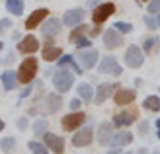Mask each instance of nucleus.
Listing matches in <instances>:
<instances>
[{"label":"nucleus","instance_id":"obj_1","mask_svg":"<svg viewBox=\"0 0 160 154\" xmlns=\"http://www.w3.org/2000/svg\"><path fill=\"white\" fill-rule=\"evenodd\" d=\"M37 74V61L33 59V57H29V59H26L22 64H20V68H18V80L23 84H29L31 80L35 78Z\"/></svg>","mask_w":160,"mask_h":154},{"label":"nucleus","instance_id":"obj_2","mask_svg":"<svg viewBox=\"0 0 160 154\" xmlns=\"http://www.w3.org/2000/svg\"><path fill=\"white\" fill-rule=\"evenodd\" d=\"M72 80H74V76L70 74L67 68H59L57 72H55V76H53V84H55V88H57L59 92L65 94V92L70 90V86H72Z\"/></svg>","mask_w":160,"mask_h":154},{"label":"nucleus","instance_id":"obj_3","mask_svg":"<svg viewBox=\"0 0 160 154\" xmlns=\"http://www.w3.org/2000/svg\"><path fill=\"white\" fill-rule=\"evenodd\" d=\"M113 12H115V4H113V2L100 4V6H96V8H94V12H92V20H94L96 26H102V23L106 22Z\"/></svg>","mask_w":160,"mask_h":154},{"label":"nucleus","instance_id":"obj_4","mask_svg":"<svg viewBox=\"0 0 160 154\" xmlns=\"http://www.w3.org/2000/svg\"><path fill=\"white\" fill-rule=\"evenodd\" d=\"M125 62L129 64L131 68H139L142 62H145V53H142L137 45H129L125 51Z\"/></svg>","mask_w":160,"mask_h":154},{"label":"nucleus","instance_id":"obj_5","mask_svg":"<svg viewBox=\"0 0 160 154\" xmlns=\"http://www.w3.org/2000/svg\"><path fill=\"white\" fill-rule=\"evenodd\" d=\"M84 119H86V115H84L82 111H74V113H68V115L62 117L61 125L65 127L67 131H74V129H78L80 125L84 123Z\"/></svg>","mask_w":160,"mask_h":154},{"label":"nucleus","instance_id":"obj_6","mask_svg":"<svg viewBox=\"0 0 160 154\" xmlns=\"http://www.w3.org/2000/svg\"><path fill=\"white\" fill-rule=\"evenodd\" d=\"M100 72H103V74H109V76H119L121 74V67L117 64V61L113 59V57H103L102 62H100Z\"/></svg>","mask_w":160,"mask_h":154},{"label":"nucleus","instance_id":"obj_7","mask_svg":"<svg viewBox=\"0 0 160 154\" xmlns=\"http://www.w3.org/2000/svg\"><path fill=\"white\" fill-rule=\"evenodd\" d=\"M84 20V10L82 8H72L62 14V26H78Z\"/></svg>","mask_w":160,"mask_h":154},{"label":"nucleus","instance_id":"obj_8","mask_svg":"<svg viewBox=\"0 0 160 154\" xmlns=\"http://www.w3.org/2000/svg\"><path fill=\"white\" fill-rule=\"evenodd\" d=\"M43 141L47 144V148H51L55 154H62V152H65V141H62L61 137L53 135V133H45L43 135Z\"/></svg>","mask_w":160,"mask_h":154},{"label":"nucleus","instance_id":"obj_9","mask_svg":"<svg viewBox=\"0 0 160 154\" xmlns=\"http://www.w3.org/2000/svg\"><path fill=\"white\" fill-rule=\"evenodd\" d=\"M92 142V127H82V129H78V133L72 137V144L78 148H82V147H88V144Z\"/></svg>","mask_w":160,"mask_h":154},{"label":"nucleus","instance_id":"obj_10","mask_svg":"<svg viewBox=\"0 0 160 154\" xmlns=\"http://www.w3.org/2000/svg\"><path fill=\"white\" fill-rule=\"evenodd\" d=\"M103 45L108 47V49H115V47H121L123 45V37L117 33V29H108L103 31Z\"/></svg>","mask_w":160,"mask_h":154},{"label":"nucleus","instance_id":"obj_11","mask_svg":"<svg viewBox=\"0 0 160 154\" xmlns=\"http://www.w3.org/2000/svg\"><path fill=\"white\" fill-rule=\"evenodd\" d=\"M111 139H113V125L103 121L98 129V142L106 147V144H111Z\"/></svg>","mask_w":160,"mask_h":154},{"label":"nucleus","instance_id":"obj_12","mask_svg":"<svg viewBox=\"0 0 160 154\" xmlns=\"http://www.w3.org/2000/svg\"><path fill=\"white\" fill-rule=\"evenodd\" d=\"M78 59H80V62L84 64V68H94V64L98 62V59H100V53L96 51V49L80 51L78 53Z\"/></svg>","mask_w":160,"mask_h":154},{"label":"nucleus","instance_id":"obj_13","mask_svg":"<svg viewBox=\"0 0 160 154\" xmlns=\"http://www.w3.org/2000/svg\"><path fill=\"white\" fill-rule=\"evenodd\" d=\"M115 92V84H111V82H106V84H100L98 86V90H96V98L94 102L96 103H103L109 96H113Z\"/></svg>","mask_w":160,"mask_h":154},{"label":"nucleus","instance_id":"obj_14","mask_svg":"<svg viewBox=\"0 0 160 154\" xmlns=\"http://www.w3.org/2000/svg\"><path fill=\"white\" fill-rule=\"evenodd\" d=\"M47 16H49V12L45 10V8H39V10H35V12H31V16L26 20V27L28 29H33V27H37L39 23H41Z\"/></svg>","mask_w":160,"mask_h":154},{"label":"nucleus","instance_id":"obj_15","mask_svg":"<svg viewBox=\"0 0 160 154\" xmlns=\"http://www.w3.org/2000/svg\"><path fill=\"white\" fill-rule=\"evenodd\" d=\"M37 49H39V41H37L33 35L23 37L22 41L18 43V51H20V53H35Z\"/></svg>","mask_w":160,"mask_h":154},{"label":"nucleus","instance_id":"obj_16","mask_svg":"<svg viewBox=\"0 0 160 154\" xmlns=\"http://www.w3.org/2000/svg\"><path fill=\"white\" fill-rule=\"evenodd\" d=\"M135 119H137V113L135 111H123V113H117L113 117V125L115 127H129Z\"/></svg>","mask_w":160,"mask_h":154},{"label":"nucleus","instance_id":"obj_17","mask_svg":"<svg viewBox=\"0 0 160 154\" xmlns=\"http://www.w3.org/2000/svg\"><path fill=\"white\" fill-rule=\"evenodd\" d=\"M62 107V98L59 94H47V100H45V109L47 113H55Z\"/></svg>","mask_w":160,"mask_h":154},{"label":"nucleus","instance_id":"obj_18","mask_svg":"<svg viewBox=\"0 0 160 154\" xmlns=\"http://www.w3.org/2000/svg\"><path fill=\"white\" fill-rule=\"evenodd\" d=\"M113 100H115L117 105H127V103H131L135 100V92L133 90H127V88H121V90L115 92Z\"/></svg>","mask_w":160,"mask_h":154},{"label":"nucleus","instance_id":"obj_19","mask_svg":"<svg viewBox=\"0 0 160 154\" xmlns=\"http://www.w3.org/2000/svg\"><path fill=\"white\" fill-rule=\"evenodd\" d=\"M43 33L45 37H55L57 33H61V22L57 18H49L43 26Z\"/></svg>","mask_w":160,"mask_h":154},{"label":"nucleus","instance_id":"obj_20","mask_svg":"<svg viewBox=\"0 0 160 154\" xmlns=\"http://www.w3.org/2000/svg\"><path fill=\"white\" fill-rule=\"evenodd\" d=\"M133 141V135L129 131H119L113 135V139H111V144L113 147H125V144H129Z\"/></svg>","mask_w":160,"mask_h":154},{"label":"nucleus","instance_id":"obj_21","mask_svg":"<svg viewBox=\"0 0 160 154\" xmlns=\"http://www.w3.org/2000/svg\"><path fill=\"white\" fill-rule=\"evenodd\" d=\"M16 82H18V74L12 70H6L2 74V84H4V90H14Z\"/></svg>","mask_w":160,"mask_h":154},{"label":"nucleus","instance_id":"obj_22","mask_svg":"<svg viewBox=\"0 0 160 154\" xmlns=\"http://www.w3.org/2000/svg\"><path fill=\"white\" fill-rule=\"evenodd\" d=\"M8 12L14 14V16H22L23 14V0H8L6 2Z\"/></svg>","mask_w":160,"mask_h":154},{"label":"nucleus","instance_id":"obj_23","mask_svg":"<svg viewBox=\"0 0 160 154\" xmlns=\"http://www.w3.org/2000/svg\"><path fill=\"white\" fill-rule=\"evenodd\" d=\"M62 55V49H59V47H47L45 45V49H43V59L45 61H57L59 57Z\"/></svg>","mask_w":160,"mask_h":154},{"label":"nucleus","instance_id":"obj_24","mask_svg":"<svg viewBox=\"0 0 160 154\" xmlns=\"http://www.w3.org/2000/svg\"><path fill=\"white\" fill-rule=\"evenodd\" d=\"M78 96H82L84 102H94V90L88 84H78Z\"/></svg>","mask_w":160,"mask_h":154},{"label":"nucleus","instance_id":"obj_25","mask_svg":"<svg viewBox=\"0 0 160 154\" xmlns=\"http://www.w3.org/2000/svg\"><path fill=\"white\" fill-rule=\"evenodd\" d=\"M142 105H145L147 109H150V111H158L160 109V100L156 98V96H150V98H147L145 102H142Z\"/></svg>","mask_w":160,"mask_h":154},{"label":"nucleus","instance_id":"obj_26","mask_svg":"<svg viewBox=\"0 0 160 154\" xmlns=\"http://www.w3.org/2000/svg\"><path fill=\"white\" fill-rule=\"evenodd\" d=\"M28 147H29V150L33 152V154H47V147L43 142H37V141H29L28 142Z\"/></svg>","mask_w":160,"mask_h":154},{"label":"nucleus","instance_id":"obj_27","mask_svg":"<svg viewBox=\"0 0 160 154\" xmlns=\"http://www.w3.org/2000/svg\"><path fill=\"white\" fill-rule=\"evenodd\" d=\"M86 31H88V27L84 26V23H78V27H76V29H72V33H70V41L74 43L78 37H82V35L86 33Z\"/></svg>","mask_w":160,"mask_h":154},{"label":"nucleus","instance_id":"obj_28","mask_svg":"<svg viewBox=\"0 0 160 154\" xmlns=\"http://www.w3.org/2000/svg\"><path fill=\"white\" fill-rule=\"evenodd\" d=\"M113 27L117 31H121V33H131V31H133V26H131V23H127V22H117Z\"/></svg>","mask_w":160,"mask_h":154},{"label":"nucleus","instance_id":"obj_29","mask_svg":"<svg viewBox=\"0 0 160 154\" xmlns=\"http://www.w3.org/2000/svg\"><path fill=\"white\" fill-rule=\"evenodd\" d=\"M72 57H70V55H61L59 57V68H65L67 67V64H72Z\"/></svg>","mask_w":160,"mask_h":154},{"label":"nucleus","instance_id":"obj_30","mask_svg":"<svg viewBox=\"0 0 160 154\" xmlns=\"http://www.w3.org/2000/svg\"><path fill=\"white\" fill-rule=\"evenodd\" d=\"M45 127H47L45 121H35V123H33V133H35V135H45V133H43Z\"/></svg>","mask_w":160,"mask_h":154},{"label":"nucleus","instance_id":"obj_31","mask_svg":"<svg viewBox=\"0 0 160 154\" xmlns=\"http://www.w3.org/2000/svg\"><path fill=\"white\" fill-rule=\"evenodd\" d=\"M0 147H2L6 152H8V150H12V148H14V139H10V137H8V139L0 141Z\"/></svg>","mask_w":160,"mask_h":154},{"label":"nucleus","instance_id":"obj_32","mask_svg":"<svg viewBox=\"0 0 160 154\" xmlns=\"http://www.w3.org/2000/svg\"><path fill=\"white\" fill-rule=\"evenodd\" d=\"M148 12H150V14L160 12V0H152V2L148 4Z\"/></svg>","mask_w":160,"mask_h":154},{"label":"nucleus","instance_id":"obj_33","mask_svg":"<svg viewBox=\"0 0 160 154\" xmlns=\"http://www.w3.org/2000/svg\"><path fill=\"white\" fill-rule=\"evenodd\" d=\"M74 43H76L78 47H90V39H86V37H78Z\"/></svg>","mask_w":160,"mask_h":154},{"label":"nucleus","instance_id":"obj_34","mask_svg":"<svg viewBox=\"0 0 160 154\" xmlns=\"http://www.w3.org/2000/svg\"><path fill=\"white\" fill-rule=\"evenodd\" d=\"M80 103H82L80 100H72V102H70V109H72V111H80Z\"/></svg>","mask_w":160,"mask_h":154},{"label":"nucleus","instance_id":"obj_35","mask_svg":"<svg viewBox=\"0 0 160 154\" xmlns=\"http://www.w3.org/2000/svg\"><path fill=\"white\" fill-rule=\"evenodd\" d=\"M154 43H156V39H148V41L145 43V51L150 53V51H152V45H154Z\"/></svg>","mask_w":160,"mask_h":154},{"label":"nucleus","instance_id":"obj_36","mask_svg":"<svg viewBox=\"0 0 160 154\" xmlns=\"http://www.w3.org/2000/svg\"><path fill=\"white\" fill-rule=\"evenodd\" d=\"M145 22H147V26H148L150 29H154V27H156V22H154L152 18H150V16H147V18H145Z\"/></svg>","mask_w":160,"mask_h":154},{"label":"nucleus","instance_id":"obj_37","mask_svg":"<svg viewBox=\"0 0 160 154\" xmlns=\"http://www.w3.org/2000/svg\"><path fill=\"white\" fill-rule=\"evenodd\" d=\"M8 26H10V20H2V22H0V29H4Z\"/></svg>","mask_w":160,"mask_h":154},{"label":"nucleus","instance_id":"obj_38","mask_svg":"<svg viewBox=\"0 0 160 154\" xmlns=\"http://www.w3.org/2000/svg\"><path fill=\"white\" fill-rule=\"evenodd\" d=\"M147 127H148V123L145 121V123H142V127H141V135H145V133H147Z\"/></svg>","mask_w":160,"mask_h":154},{"label":"nucleus","instance_id":"obj_39","mask_svg":"<svg viewBox=\"0 0 160 154\" xmlns=\"http://www.w3.org/2000/svg\"><path fill=\"white\" fill-rule=\"evenodd\" d=\"M108 154H121V150H119V147H115V148H113V150H109V152H108Z\"/></svg>","mask_w":160,"mask_h":154},{"label":"nucleus","instance_id":"obj_40","mask_svg":"<svg viewBox=\"0 0 160 154\" xmlns=\"http://www.w3.org/2000/svg\"><path fill=\"white\" fill-rule=\"evenodd\" d=\"M96 4H98V0H88V6H90V8H94Z\"/></svg>","mask_w":160,"mask_h":154},{"label":"nucleus","instance_id":"obj_41","mask_svg":"<svg viewBox=\"0 0 160 154\" xmlns=\"http://www.w3.org/2000/svg\"><path fill=\"white\" fill-rule=\"evenodd\" d=\"M2 129H4V121L0 119V131H2Z\"/></svg>","mask_w":160,"mask_h":154},{"label":"nucleus","instance_id":"obj_42","mask_svg":"<svg viewBox=\"0 0 160 154\" xmlns=\"http://www.w3.org/2000/svg\"><path fill=\"white\" fill-rule=\"evenodd\" d=\"M156 127H158V131H160V119H158V121H156Z\"/></svg>","mask_w":160,"mask_h":154},{"label":"nucleus","instance_id":"obj_43","mask_svg":"<svg viewBox=\"0 0 160 154\" xmlns=\"http://www.w3.org/2000/svg\"><path fill=\"white\" fill-rule=\"evenodd\" d=\"M139 154H147V150H139Z\"/></svg>","mask_w":160,"mask_h":154},{"label":"nucleus","instance_id":"obj_44","mask_svg":"<svg viewBox=\"0 0 160 154\" xmlns=\"http://www.w3.org/2000/svg\"><path fill=\"white\" fill-rule=\"evenodd\" d=\"M2 47H4V45H2V41H0V49H2Z\"/></svg>","mask_w":160,"mask_h":154},{"label":"nucleus","instance_id":"obj_45","mask_svg":"<svg viewBox=\"0 0 160 154\" xmlns=\"http://www.w3.org/2000/svg\"><path fill=\"white\" fill-rule=\"evenodd\" d=\"M158 139H160V131H158Z\"/></svg>","mask_w":160,"mask_h":154},{"label":"nucleus","instance_id":"obj_46","mask_svg":"<svg viewBox=\"0 0 160 154\" xmlns=\"http://www.w3.org/2000/svg\"><path fill=\"white\" fill-rule=\"evenodd\" d=\"M158 26H160V18H158Z\"/></svg>","mask_w":160,"mask_h":154},{"label":"nucleus","instance_id":"obj_47","mask_svg":"<svg viewBox=\"0 0 160 154\" xmlns=\"http://www.w3.org/2000/svg\"><path fill=\"white\" fill-rule=\"evenodd\" d=\"M142 2H147V0H142Z\"/></svg>","mask_w":160,"mask_h":154},{"label":"nucleus","instance_id":"obj_48","mask_svg":"<svg viewBox=\"0 0 160 154\" xmlns=\"http://www.w3.org/2000/svg\"><path fill=\"white\" fill-rule=\"evenodd\" d=\"M127 154H131V152H127Z\"/></svg>","mask_w":160,"mask_h":154}]
</instances>
